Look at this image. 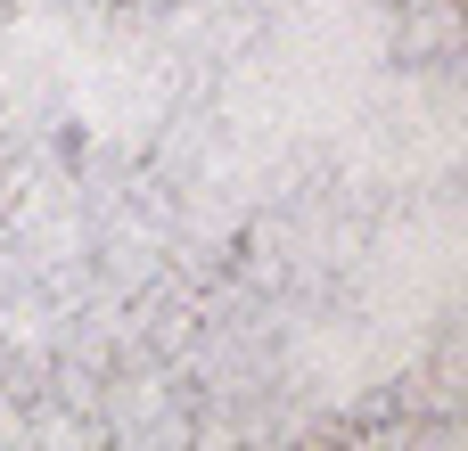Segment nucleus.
Segmentation results:
<instances>
[]
</instances>
